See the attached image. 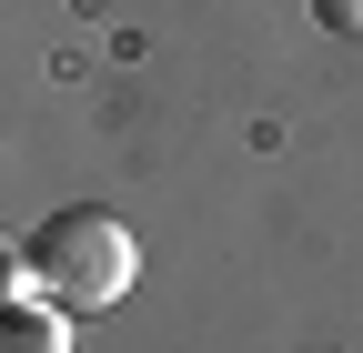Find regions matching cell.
I'll return each instance as SVG.
<instances>
[{
  "instance_id": "obj_2",
  "label": "cell",
  "mask_w": 363,
  "mask_h": 353,
  "mask_svg": "<svg viewBox=\"0 0 363 353\" xmlns=\"http://www.w3.org/2000/svg\"><path fill=\"white\" fill-rule=\"evenodd\" d=\"M21 283H30V242H11V232H0V303H11Z\"/></svg>"
},
{
  "instance_id": "obj_3",
  "label": "cell",
  "mask_w": 363,
  "mask_h": 353,
  "mask_svg": "<svg viewBox=\"0 0 363 353\" xmlns=\"http://www.w3.org/2000/svg\"><path fill=\"white\" fill-rule=\"evenodd\" d=\"M313 21L343 30V40H363V0H313Z\"/></svg>"
},
{
  "instance_id": "obj_1",
  "label": "cell",
  "mask_w": 363,
  "mask_h": 353,
  "mask_svg": "<svg viewBox=\"0 0 363 353\" xmlns=\"http://www.w3.org/2000/svg\"><path fill=\"white\" fill-rule=\"evenodd\" d=\"M30 283L61 303V313H111V303L142 283V242H131L121 212L101 202H71L30 232Z\"/></svg>"
}]
</instances>
